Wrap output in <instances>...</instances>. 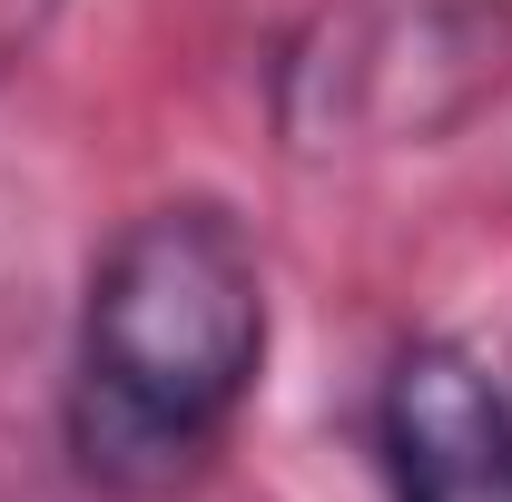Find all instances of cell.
Returning <instances> with one entry per match:
<instances>
[{"mask_svg": "<svg viewBox=\"0 0 512 502\" xmlns=\"http://www.w3.org/2000/svg\"><path fill=\"white\" fill-rule=\"evenodd\" d=\"M266 365V266L207 197L148 207L89 266L69 345V463L119 502L207 473Z\"/></svg>", "mask_w": 512, "mask_h": 502, "instance_id": "cell-1", "label": "cell"}, {"mask_svg": "<svg viewBox=\"0 0 512 502\" xmlns=\"http://www.w3.org/2000/svg\"><path fill=\"white\" fill-rule=\"evenodd\" d=\"M394 502H512V394L463 345H404L375 404Z\"/></svg>", "mask_w": 512, "mask_h": 502, "instance_id": "cell-3", "label": "cell"}, {"mask_svg": "<svg viewBox=\"0 0 512 502\" xmlns=\"http://www.w3.org/2000/svg\"><path fill=\"white\" fill-rule=\"evenodd\" d=\"M40 10H50V0H0V60H10L30 30H40Z\"/></svg>", "mask_w": 512, "mask_h": 502, "instance_id": "cell-4", "label": "cell"}, {"mask_svg": "<svg viewBox=\"0 0 512 502\" xmlns=\"http://www.w3.org/2000/svg\"><path fill=\"white\" fill-rule=\"evenodd\" d=\"M503 79V0H345L286 50L276 109L296 128V148H394V138H444Z\"/></svg>", "mask_w": 512, "mask_h": 502, "instance_id": "cell-2", "label": "cell"}]
</instances>
